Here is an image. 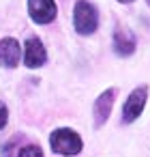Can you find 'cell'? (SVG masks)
<instances>
[{
	"instance_id": "obj_12",
	"label": "cell",
	"mask_w": 150,
	"mask_h": 157,
	"mask_svg": "<svg viewBox=\"0 0 150 157\" xmlns=\"http://www.w3.org/2000/svg\"><path fill=\"white\" fill-rule=\"evenodd\" d=\"M148 5H150V0H148Z\"/></svg>"
},
{
	"instance_id": "obj_10",
	"label": "cell",
	"mask_w": 150,
	"mask_h": 157,
	"mask_svg": "<svg viewBox=\"0 0 150 157\" xmlns=\"http://www.w3.org/2000/svg\"><path fill=\"white\" fill-rule=\"evenodd\" d=\"M7 116H9V112H7V105L0 101V129H2L5 125H7Z\"/></svg>"
},
{
	"instance_id": "obj_3",
	"label": "cell",
	"mask_w": 150,
	"mask_h": 157,
	"mask_svg": "<svg viewBox=\"0 0 150 157\" xmlns=\"http://www.w3.org/2000/svg\"><path fill=\"white\" fill-rule=\"evenodd\" d=\"M146 95H148V88L146 86H139V88H135L129 95V99H126V103L122 108V121L124 123H133L141 114V110L146 105Z\"/></svg>"
},
{
	"instance_id": "obj_2",
	"label": "cell",
	"mask_w": 150,
	"mask_h": 157,
	"mask_svg": "<svg viewBox=\"0 0 150 157\" xmlns=\"http://www.w3.org/2000/svg\"><path fill=\"white\" fill-rule=\"evenodd\" d=\"M49 144L60 155H77L82 151V138L71 129H56L49 136Z\"/></svg>"
},
{
	"instance_id": "obj_1",
	"label": "cell",
	"mask_w": 150,
	"mask_h": 157,
	"mask_svg": "<svg viewBox=\"0 0 150 157\" xmlns=\"http://www.w3.org/2000/svg\"><path fill=\"white\" fill-rule=\"evenodd\" d=\"M73 22L79 35H92L99 26V13L97 9L86 2V0H79L75 5V13H73Z\"/></svg>"
},
{
	"instance_id": "obj_11",
	"label": "cell",
	"mask_w": 150,
	"mask_h": 157,
	"mask_svg": "<svg viewBox=\"0 0 150 157\" xmlns=\"http://www.w3.org/2000/svg\"><path fill=\"white\" fill-rule=\"evenodd\" d=\"M120 2H133V0H120Z\"/></svg>"
},
{
	"instance_id": "obj_7",
	"label": "cell",
	"mask_w": 150,
	"mask_h": 157,
	"mask_svg": "<svg viewBox=\"0 0 150 157\" xmlns=\"http://www.w3.org/2000/svg\"><path fill=\"white\" fill-rule=\"evenodd\" d=\"M114 95H116V90L109 88V90L101 93L99 99L94 101V125H97V127H101V125L107 121V116H109V112H112V105H114Z\"/></svg>"
},
{
	"instance_id": "obj_4",
	"label": "cell",
	"mask_w": 150,
	"mask_h": 157,
	"mask_svg": "<svg viewBox=\"0 0 150 157\" xmlns=\"http://www.w3.org/2000/svg\"><path fill=\"white\" fill-rule=\"evenodd\" d=\"M30 17L37 24H47L56 17V5L54 0H28Z\"/></svg>"
},
{
	"instance_id": "obj_6",
	"label": "cell",
	"mask_w": 150,
	"mask_h": 157,
	"mask_svg": "<svg viewBox=\"0 0 150 157\" xmlns=\"http://www.w3.org/2000/svg\"><path fill=\"white\" fill-rule=\"evenodd\" d=\"M20 54H22V50H20V43L15 39L7 37L0 41V65L2 67H9V69L15 67L20 63Z\"/></svg>"
},
{
	"instance_id": "obj_5",
	"label": "cell",
	"mask_w": 150,
	"mask_h": 157,
	"mask_svg": "<svg viewBox=\"0 0 150 157\" xmlns=\"http://www.w3.org/2000/svg\"><path fill=\"white\" fill-rule=\"evenodd\" d=\"M24 58H26V65H28L30 69H37V67H41V65L45 63L47 52H45V48H43L41 39L30 37V39L26 41V52H24Z\"/></svg>"
},
{
	"instance_id": "obj_9",
	"label": "cell",
	"mask_w": 150,
	"mask_h": 157,
	"mask_svg": "<svg viewBox=\"0 0 150 157\" xmlns=\"http://www.w3.org/2000/svg\"><path fill=\"white\" fill-rule=\"evenodd\" d=\"M20 157H43V151L37 144H28L20 151Z\"/></svg>"
},
{
	"instance_id": "obj_8",
	"label": "cell",
	"mask_w": 150,
	"mask_h": 157,
	"mask_svg": "<svg viewBox=\"0 0 150 157\" xmlns=\"http://www.w3.org/2000/svg\"><path fill=\"white\" fill-rule=\"evenodd\" d=\"M114 50L120 56H131L135 52V37L126 28H118L114 33Z\"/></svg>"
}]
</instances>
